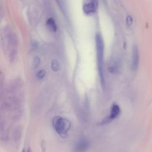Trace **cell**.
<instances>
[{"label": "cell", "mask_w": 152, "mask_h": 152, "mask_svg": "<svg viewBox=\"0 0 152 152\" xmlns=\"http://www.w3.org/2000/svg\"><path fill=\"white\" fill-rule=\"evenodd\" d=\"M96 6H97V4L93 1H91L88 4H86L84 5L83 8V11L85 14H86L87 15L93 14L96 11Z\"/></svg>", "instance_id": "obj_6"}, {"label": "cell", "mask_w": 152, "mask_h": 152, "mask_svg": "<svg viewBox=\"0 0 152 152\" xmlns=\"http://www.w3.org/2000/svg\"><path fill=\"white\" fill-rule=\"evenodd\" d=\"M52 124L57 133L62 137L67 135V132L71 126V123L69 120L58 116L53 118Z\"/></svg>", "instance_id": "obj_2"}, {"label": "cell", "mask_w": 152, "mask_h": 152, "mask_svg": "<svg viewBox=\"0 0 152 152\" xmlns=\"http://www.w3.org/2000/svg\"><path fill=\"white\" fill-rule=\"evenodd\" d=\"M46 71L44 70V69H40L37 73V75H36V77L37 78L39 79V80H41L42 78H43L46 75Z\"/></svg>", "instance_id": "obj_11"}, {"label": "cell", "mask_w": 152, "mask_h": 152, "mask_svg": "<svg viewBox=\"0 0 152 152\" xmlns=\"http://www.w3.org/2000/svg\"><path fill=\"white\" fill-rule=\"evenodd\" d=\"M120 113V108L118 104H113L112 106L111 110H110V115L106 118L103 121V122L107 123L108 122H110V121L115 119L116 118L118 117Z\"/></svg>", "instance_id": "obj_4"}, {"label": "cell", "mask_w": 152, "mask_h": 152, "mask_svg": "<svg viewBox=\"0 0 152 152\" xmlns=\"http://www.w3.org/2000/svg\"><path fill=\"white\" fill-rule=\"evenodd\" d=\"M27 152H32V151H31V149H30V148H28V151H27Z\"/></svg>", "instance_id": "obj_12"}, {"label": "cell", "mask_w": 152, "mask_h": 152, "mask_svg": "<svg viewBox=\"0 0 152 152\" xmlns=\"http://www.w3.org/2000/svg\"><path fill=\"white\" fill-rule=\"evenodd\" d=\"M139 63V51L136 45L134 46L132 50V59L131 68L133 70H136L138 68Z\"/></svg>", "instance_id": "obj_5"}, {"label": "cell", "mask_w": 152, "mask_h": 152, "mask_svg": "<svg viewBox=\"0 0 152 152\" xmlns=\"http://www.w3.org/2000/svg\"><path fill=\"white\" fill-rule=\"evenodd\" d=\"M88 141L84 138H82L75 144L74 150L75 152H85L88 148Z\"/></svg>", "instance_id": "obj_3"}, {"label": "cell", "mask_w": 152, "mask_h": 152, "mask_svg": "<svg viewBox=\"0 0 152 152\" xmlns=\"http://www.w3.org/2000/svg\"><path fill=\"white\" fill-rule=\"evenodd\" d=\"M46 26L48 28L53 32H56L57 30V25L55 20L53 18H49L46 21Z\"/></svg>", "instance_id": "obj_7"}, {"label": "cell", "mask_w": 152, "mask_h": 152, "mask_svg": "<svg viewBox=\"0 0 152 152\" xmlns=\"http://www.w3.org/2000/svg\"><path fill=\"white\" fill-rule=\"evenodd\" d=\"M96 46L97 61L98 66V71L100 82L102 85L104 84V78L103 73V56H104V42L102 36L100 33H97L96 35Z\"/></svg>", "instance_id": "obj_1"}, {"label": "cell", "mask_w": 152, "mask_h": 152, "mask_svg": "<svg viewBox=\"0 0 152 152\" xmlns=\"http://www.w3.org/2000/svg\"><path fill=\"white\" fill-rule=\"evenodd\" d=\"M21 134H22L21 127L19 126L15 128V129L14 130L13 133H12V137H13L14 140L15 141H18L21 137Z\"/></svg>", "instance_id": "obj_8"}, {"label": "cell", "mask_w": 152, "mask_h": 152, "mask_svg": "<svg viewBox=\"0 0 152 152\" xmlns=\"http://www.w3.org/2000/svg\"><path fill=\"white\" fill-rule=\"evenodd\" d=\"M51 68L53 71H58L60 69V65L58 61L53 59L51 62Z\"/></svg>", "instance_id": "obj_9"}, {"label": "cell", "mask_w": 152, "mask_h": 152, "mask_svg": "<svg viewBox=\"0 0 152 152\" xmlns=\"http://www.w3.org/2000/svg\"><path fill=\"white\" fill-rule=\"evenodd\" d=\"M21 152H25V150H24V148H23V150H22Z\"/></svg>", "instance_id": "obj_14"}, {"label": "cell", "mask_w": 152, "mask_h": 152, "mask_svg": "<svg viewBox=\"0 0 152 152\" xmlns=\"http://www.w3.org/2000/svg\"><path fill=\"white\" fill-rule=\"evenodd\" d=\"M91 1L97 4V0H91Z\"/></svg>", "instance_id": "obj_13"}, {"label": "cell", "mask_w": 152, "mask_h": 152, "mask_svg": "<svg viewBox=\"0 0 152 152\" xmlns=\"http://www.w3.org/2000/svg\"><path fill=\"white\" fill-rule=\"evenodd\" d=\"M40 63V58L39 56H35L33 58V62H32V66L34 69L37 68Z\"/></svg>", "instance_id": "obj_10"}]
</instances>
